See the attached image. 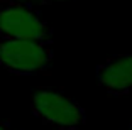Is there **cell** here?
Here are the masks:
<instances>
[{
    "label": "cell",
    "mask_w": 132,
    "mask_h": 130,
    "mask_svg": "<svg viewBox=\"0 0 132 130\" xmlns=\"http://www.w3.org/2000/svg\"><path fill=\"white\" fill-rule=\"evenodd\" d=\"M53 61L49 41L0 39V68L14 74L31 76L46 71Z\"/></svg>",
    "instance_id": "1"
},
{
    "label": "cell",
    "mask_w": 132,
    "mask_h": 130,
    "mask_svg": "<svg viewBox=\"0 0 132 130\" xmlns=\"http://www.w3.org/2000/svg\"><path fill=\"white\" fill-rule=\"evenodd\" d=\"M31 110L41 122L63 130H75L85 123V111L80 105L53 88H37L31 96Z\"/></svg>",
    "instance_id": "2"
},
{
    "label": "cell",
    "mask_w": 132,
    "mask_h": 130,
    "mask_svg": "<svg viewBox=\"0 0 132 130\" xmlns=\"http://www.w3.org/2000/svg\"><path fill=\"white\" fill-rule=\"evenodd\" d=\"M0 39L49 41L51 27L26 4L10 2L0 7Z\"/></svg>",
    "instance_id": "3"
},
{
    "label": "cell",
    "mask_w": 132,
    "mask_h": 130,
    "mask_svg": "<svg viewBox=\"0 0 132 130\" xmlns=\"http://www.w3.org/2000/svg\"><path fill=\"white\" fill-rule=\"evenodd\" d=\"M98 83L110 95L122 96L132 91V54L112 57L97 69Z\"/></svg>",
    "instance_id": "4"
},
{
    "label": "cell",
    "mask_w": 132,
    "mask_h": 130,
    "mask_svg": "<svg viewBox=\"0 0 132 130\" xmlns=\"http://www.w3.org/2000/svg\"><path fill=\"white\" fill-rule=\"evenodd\" d=\"M0 130H7V125H5V122L2 118H0Z\"/></svg>",
    "instance_id": "5"
},
{
    "label": "cell",
    "mask_w": 132,
    "mask_h": 130,
    "mask_svg": "<svg viewBox=\"0 0 132 130\" xmlns=\"http://www.w3.org/2000/svg\"><path fill=\"white\" fill-rule=\"evenodd\" d=\"M41 2H64V0H41Z\"/></svg>",
    "instance_id": "6"
},
{
    "label": "cell",
    "mask_w": 132,
    "mask_h": 130,
    "mask_svg": "<svg viewBox=\"0 0 132 130\" xmlns=\"http://www.w3.org/2000/svg\"><path fill=\"white\" fill-rule=\"evenodd\" d=\"M125 130H132V127H129V128H125Z\"/></svg>",
    "instance_id": "7"
},
{
    "label": "cell",
    "mask_w": 132,
    "mask_h": 130,
    "mask_svg": "<svg viewBox=\"0 0 132 130\" xmlns=\"http://www.w3.org/2000/svg\"><path fill=\"white\" fill-rule=\"evenodd\" d=\"M0 2H4V0H0Z\"/></svg>",
    "instance_id": "8"
},
{
    "label": "cell",
    "mask_w": 132,
    "mask_h": 130,
    "mask_svg": "<svg viewBox=\"0 0 132 130\" xmlns=\"http://www.w3.org/2000/svg\"><path fill=\"white\" fill-rule=\"evenodd\" d=\"M39 2H41V0H39Z\"/></svg>",
    "instance_id": "9"
}]
</instances>
